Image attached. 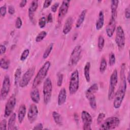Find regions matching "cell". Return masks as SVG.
<instances>
[{
	"mask_svg": "<svg viewBox=\"0 0 130 130\" xmlns=\"http://www.w3.org/2000/svg\"><path fill=\"white\" fill-rule=\"evenodd\" d=\"M125 69V64L124 63H123L121 64L120 70V85L114 96L113 107L115 109H119L120 107L125 95L126 90V79L124 73Z\"/></svg>",
	"mask_w": 130,
	"mask_h": 130,
	"instance_id": "1",
	"label": "cell"
},
{
	"mask_svg": "<svg viewBox=\"0 0 130 130\" xmlns=\"http://www.w3.org/2000/svg\"><path fill=\"white\" fill-rule=\"evenodd\" d=\"M50 66L51 63L49 61H47L44 63V64L39 70L33 80L32 83V88H36L41 83V82L46 77Z\"/></svg>",
	"mask_w": 130,
	"mask_h": 130,
	"instance_id": "2",
	"label": "cell"
},
{
	"mask_svg": "<svg viewBox=\"0 0 130 130\" xmlns=\"http://www.w3.org/2000/svg\"><path fill=\"white\" fill-rule=\"evenodd\" d=\"M79 87V74L77 70L74 71L71 75L69 89L71 94H74Z\"/></svg>",
	"mask_w": 130,
	"mask_h": 130,
	"instance_id": "3",
	"label": "cell"
},
{
	"mask_svg": "<svg viewBox=\"0 0 130 130\" xmlns=\"http://www.w3.org/2000/svg\"><path fill=\"white\" fill-rule=\"evenodd\" d=\"M52 91V84L50 78H47L43 83V101L45 104L47 105L50 101Z\"/></svg>",
	"mask_w": 130,
	"mask_h": 130,
	"instance_id": "4",
	"label": "cell"
},
{
	"mask_svg": "<svg viewBox=\"0 0 130 130\" xmlns=\"http://www.w3.org/2000/svg\"><path fill=\"white\" fill-rule=\"evenodd\" d=\"M120 124L119 119L115 116L107 118L102 123L99 129L101 130H109L115 129Z\"/></svg>",
	"mask_w": 130,
	"mask_h": 130,
	"instance_id": "5",
	"label": "cell"
},
{
	"mask_svg": "<svg viewBox=\"0 0 130 130\" xmlns=\"http://www.w3.org/2000/svg\"><path fill=\"white\" fill-rule=\"evenodd\" d=\"M118 83V72L115 69L114 70L110 78L109 87L108 93V98L109 100H111L113 99L115 94V90L116 85Z\"/></svg>",
	"mask_w": 130,
	"mask_h": 130,
	"instance_id": "6",
	"label": "cell"
},
{
	"mask_svg": "<svg viewBox=\"0 0 130 130\" xmlns=\"http://www.w3.org/2000/svg\"><path fill=\"white\" fill-rule=\"evenodd\" d=\"M81 52L82 49L81 46L79 45H76L71 52L69 61V66L73 67L78 63L81 58Z\"/></svg>",
	"mask_w": 130,
	"mask_h": 130,
	"instance_id": "7",
	"label": "cell"
},
{
	"mask_svg": "<svg viewBox=\"0 0 130 130\" xmlns=\"http://www.w3.org/2000/svg\"><path fill=\"white\" fill-rule=\"evenodd\" d=\"M115 31V43L119 49H122L125 44V38L124 30L121 26H118L116 28Z\"/></svg>",
	"mask_w": 130,
	"mask_h": 130,
	"instance_id": "8",
	"label": "cell"
},
{
	"mask_svg": "<svg viewBox=\"0 0 130 130\" xmlns=\"http://www.w3.org/2000/svg\"><path fill=\"white\" fill-rule=\"evenodd\" d=\"M35 71V67H32L28 69L23 75L20 80L19 85L21 87L26 86L31 80Z\"/></svg>",
	"mask_w": 130,
	"mask_h": 130,
	"instance_id": "9",
	"label": "cell"
},
{
	"mask_svg": "<svg viewBox=\"0 0 130 130\" xmlns=\"http://www.w3.org/2000/svg\"><path fill=\"white\" fill-rule=\"evenodd\" d=\"M10 87L11 82L10 77L8 75H6L4 77L1 89V99L2 100L6 99L10 92Z\"/></svg>",
	"mask_w": 130,
	"mask_h": 130,
	"instance_id": "10",
	"label": "cell"
},
{
	"mask_svg": "<svg viewBox=\"0 0 130 130\" xmlns=\"http://www.w3.org/2000/svg\"><path fill=\"white\" fill-rule=\"evenodd\" d=\"M16 104V99L15 94H12L8 99L5 105L4 115L6 117L10 116L15 108Z\"/></svg>",
	"mask_w": 130,
	"mask_h": 130,
	"instance_id": "11",
	"label": "cell"
},
{
	"mask_svg": "<svg viewBox=\"0 0 130 130\" xmlns=\"http://www.w3.org/2000/svg\"><path fill=\"white\" fill-rule=\"evenodd\" d=\"M81 119L83 122V129L84 130H91V125L92 119L91 115L86 111H82L81 113Z\"/></svg>",
	"mask_w": 130,
	"mask_h": 130,
	"instance_id": "12",
	"label": "cell"
},
{
	"mask_svg": "<svg viewBox=\"0 0 130 130\" xmlns=\"http://www.w3.org/2000/svg\"><path fill=\"white\" fill-rule=\"evenodd\" d=\"M70 1L64 0L62 2V4L59 9L58 13V23H60L67 14L69 8L70 6Z\"/></svg>",
	"mask_w": 130,
	"mask_h": 130,
	"instance_id": "13",
	"label": "cell"
},
{
	"mask_svg": "<svg viewBox=\"0 0 130 130\" xmlns=\"http://www.w3.org/2000/svg\"><path fill=\"white\" fill-rule=\"evenodd\" d=\"M38 109L35 104L30 105L27 112V118L30 123H33L37 119L38 115Z\"/></svg>",
	"mask_w": 130,
	"mask_h": 130,
	"instance_id": "14",
	"label": "cell"
},
{
	"mask_svg": "<svg viewBox=\"0 0 130 130\" xmlns=\"http://www.w3.org/2000/svg\"><path fill=\"white\" fill-rule=\"evenodd\" d=\"M116 18L111 16L109 21L106 26V31L107 36L111 38L112 37L116 29Z\"/></svg>",
	"mask_w": 130,
	"mask_h": 130,
	"instance_id": "15",
	"label": "cell"
},
{
	"mask_svg": "<svg viewBox=\"0 0 130 130\" xmlns=\"http://www.w3.org/2000/svg\"><path fill=\"white\" fill-rule=\"evenodd\" d=\"M38 8V1L37 0L32 1L31 2L29 7L28 8V16L30 21L32 23H34L35 13L37 11Z\"/></svg>",
	"mask_w": 130,
	"mask_h": 130,
	"instance_id": "16",
	"label": "cell"
},
{
	"mask_svg": "<svg viewBox=\"0 0 130 130\" xmlns=\"http://www.w3.org/2000/svg\"><path fill=\"white\" fill-rule=\"evenodd\" d=\"M73 18L71 16L68 17L64 24L63 29H62V32L64 35L68 34L71 30L73 26Z\"/></svg>",
	"mask_w": 130,
	"mask_h": 130,
	"instance_id": "17",
	"label": "cell"
},
{
	"mask_svg": "<svg viewBox=\"0 0 130 130\" xmlns=\"http://www.w3.org/2000/svg\"><path fill=\"white\" fill-rule=\"evenodd\" d=\"M99 89V86L98 84L94 83L91 85L85 91V95L86 98L88 99V98L94 96L95 93L98 91Z\"/></svg>",
	"mask_w": 130,
	"mask_h": 130,
	"instance_id": "18",
	"label": "cell"
},
{
	"mask_svg": "<svg viewBox=\"0 0 130 130\" xmlns=\"http://www.w3.org/2000/svg\"><path fill=\"white\" fill-rule=\"evenodd\" d=\"M67 99V91L65 88H62L58 95L57 104L58 106H61L65 103Z\"/></svg>",
	"mask_w": 130,
	"mask_h": 130,
	"instance_id": "19",
	"label": "cell"
},
{
	"mask_svg": "<svg viewBox=\"0 0 130 130\" xmlns=\"http://www.w3.org/2000/svg\"><path fill=\"white\" fill-rule=\"evenodd\" d=\"M33 89L30 92V97L31 100L35 104H38L40 100V96L39 90L36 88H32Z\"/></svg>",
	"mask_w": 130,
	"mask_h": 130,
	"instance_id": "20",
	"label": "cell"
},
{
	"mask_svg": "<svg viewBox=\"0 0 130 130\" xmlns=\"http://www.w3.org/2000/svg\"><path fill=\"white\" fill-rule=\"evenodd\" d=\"M26 112V106L24 104H22L20 106L18 111V120L19 123H22L23 121Z\"/></svg>",
	"mask_w": 130,
	"mask_h": 130,
	"instance_id": "21",
	"label": "cell"
},
{
	"mask_svg": "<svg viewBox=\"0 0 130 130\" xmlns=\"http://www.w3.org/2000/svg\"><path fill=\"white\" fill-rule=\"evenodd\" d=\"M104 24V14L102 10L100 11L99 16L95 23V28L97 30L101 29Z\"/></svg>",
	"mask_w": 130,
	"mask_h": 130,
	"instance_id": "22",
	"label": "cell"
},
{
	"mask_svg": "<svg viewBox=\"0 0 130 130\" xmlns=\"http://www.w3.org/2000/svg\"><path fill=\"white\" fill-rule=\"evenodd\" d=\"M118 1H112L111 2V12L112 17L117 18V8L118 7Z\"/></svg>",
	"mask_w": 130,
	"mask_h": 130,
	"instance_id": "23",
	"label": "cell"
},
{
	"mask_svg": "<svg viewBox=\"0 0 130 130\" xmlns=\"http://www.w3.org/2000/svg\"><path fill=\"white\" fill-rule=\"evenodd\" d=\"M16 115L15 113H12L11 115L9 120L8 124V129H16L17 128L15 126V120H16Z\"/></svg>",
	"mask_w": 130,
	"mask_h": 130,
	"instance_id": "24",
	"label": "cell"
},
{
	"mask_svg": "<svg viewBox=\"0 0 130 130\" xmlns=\"http://www.w3.org/2000/svg\"><path fill=\"white\" fill-rule=\"evenodd\" d=\"M86 13H87V10L84 9L81 12V13L79 15L78 18V19L77 20V21L76 22V24H75L76 27L77 28L80 27L81 26V25L82 24L83 22L84 21Z\"/></svg>",
	"mask_w": 130,
	"mask_h": 130,
	"instance_id": "25",
	"label": "cell"
},
{
	"mask_svg": "<svg viewBox=\"0 0 130 130\" xmlns=\"http://www.w3.org/2000/svg\"><path fill=\"white\" fill-rule=\"evenodd\" d=\"M90 62L88 61L85 64L83 70L84 76L86 81L87 82H89L90 80Z\"/></svg>",
	"mask_w": 130,
	"mask_h": 130,
	"instance_id": "26",
	"label": "cell"
},
{
	"mask_svg": "<svg viewBox=\"0 0 130 130\" xmlns=\"http://www.w3.org/2000/svg\"><path fill=\"white\" fill-rule=\"evenodd\" d=\"M52 117L54 119L55 123L61 126L62 125V119L60 114L56 111H53L52 112Z\"/></svg>",
	"mask_w": 130,
	"mask_h": 130,
	"instance_id": "27",
	"label": "cell"
},
{
	"mask_svg": "<svg viewBox=\"0 0 130 130\" xmlns=\"http://www.w3.org/2000/svg\"><path fill=\"white\" fill-rule=\"evenodd\" d=\"M21 74V68H18L15 71V74H14V84L16 86H17L19 83Z\"/></svg>",
	"mask_w": 130,
	"mask_h": 130,
	"instance_id": "28",
	"label": "cell"
},
{
	"mask_svg": "<svg viewBox=\"0 0 130 130\" xmlns=\"http://www.w3.org/2000/svg\"><path fill=\"white\" fill-rule=\"evenodd\" d=\"M53 46H54V44L53 43H51L46 48L43 55V58L44 59H46L50 55L51 51L52 50V49L53 48Z\"/></svg>",
	"mask_w": 130,
	"mask_h": 130,
	"instance_id": "29",
	"label": "cell"
},
{
	"mask_svg": "<svg viewBox=\"0 0 130 130\" xmlns=\"http://www.w3.org/2000/svg\"><path fill=\"white\" fill-rule=\"evenodd\" d=\"M107 63L106 60L105 58L103 57L102 58L100 62V68H99L100 73L102 74L104 73L107 69Z\"/></svg>",
	"mask_w": 130,
	"mask_h": 130,
	"instance_id": "30",
	"label": "cell"
},
{
	"mask_svg": "<svg viewBox=\"0 0 130 130\" xmlns=\"http://www.w3.org/2000/svg\"><path fill=\"white\" fill-rule=\"evenodd\" d=\"M104 45H105V39L103 37V36L100 35L99 36L98 40V47L100 51H101L103 50L104 47Z\"/></svg>",
	"mask_w": 130,
	"mask_h": 130,
	"instance_id": "31",
	"label": "cell"
},
{
	"mask_svg": "<svg viewBox=\"0 0 130 130\" xmlns=\"http://www.w3.org/2000/svg\"><path fill=\"white\" fill-rule=\"evenodd\" d=\"M1 68L4 70H8L9 68V61L5 58H2L0 60Z\"/></svg>",
	"mask_w": 130,
	"mask_h": 130,
	"instance_id": "32",
	"label": "cell"
},
{
	"mask_svg": "<svg viewBox=\"0 0 130 130\" xmlns=\"http://www.w3.org/2000/svg\"><path fill=\"white\" fill-rule=\"evenodd\" d=\"M47 36V32L45 30L41 31L40 32L38 35L36 36L35 41L36 42H41Z\"/></svg>",
	"mask_w": 130,
	"mask_h": 130,
	"instance_id": "33",
	"label": "cell"
},
{
	"mask_svg": "<svg viewBox=\"0 0 130 130\" xmlns=\"http://www.w3.org/2000/svg\"><path fill=\"white\" fill-rule=\"evenodd\" d=\"M87 100L89 101V105H90L91 108L93 110H95L96 109L97 106H96V99H95V95L88 98Z\"/></svg>",
	"mask_w": 130,
	"mask_h": 130,
	"instance_id": "34",
	"label": "cell"
},
{
	"mask_svg": "<svg viewBox=\"0 0 130 130\" xmlns=\"http://www.w3.org/2000/svg\"><path fill=\"white\" fill-rule=\"evenodd\" d=\"M116 62V58L115 55L114 53L111 52L109 54V64L110 66H113L115 64Z\"/></svg>",
	"mask_w": 130,
	"mask_h": 130,
	"instance_id": "35",
	"label": "cell"
},
{
	"mask_svg": "<svg viewBox=\"0 0 130 130\" xmlns=\"http://www.w3.org/2000/svg\"><path fill=\"white\" fill-rule=\"evenodd\" d=\"M29 54V50L28 49H25L22 53L21 56H20V60L22 61H24L28 57V55Z\"/></svg>",
	"mask_w": 130,
	"mask_h": 130,
	"instance_id": "36",
	"label": "cell"
},
{
	"mask_svg": "<svg viewBox=\"0 0 130 130\" xmlns=\"http://www.w3.org/2000/svg\"><path fill=\"white\" fill-rule=\"evenodd\" d=\"M47 22V20L46 18L45 17H42L41 18H40V19L39 20V22H38V24L39 27L41 28H44L45 25H46V23Z\"/></svg>",
	"mask_w": 130,
	"mask_h": 130,
	"instance_id": "37",
	"label": "cell"
},
{
	"mask_svg": "<svg viewBox=\"0 0 130 130\" xmlns=\"http://www.w3.org/2000/svg\"><path fill=\"white\" fill-rule=\"evenodd\" d=\"M106 115L104 113H100L98 116L97 117V119H96V121H97V123L98 124H100L102 122V121H103L104 118L105 117Z\"/></svg>",
	"mask_w": 130,
	"mask_h": 130,
	"instance_id": "38",
	"label": "cell"
},
{
	"mask_svg": "<svg viewBox=\"0 0 130 130\" xmlns=\"http://www.w3.org/2000/svg\"><path fill=\"white\" fill-rule=\"evenodd\" d=\"M63 74L61 73H59L57 75V85L58 86L60 87L61 86L63 82Z\"/></svg>",
	"mask_w": 130,
	"mask_h": 130,
	"instance_id": "39",
	"label": "cell"
},
{
	"mask_svg": "<svg viewBox=\"0 0 130 130\" xmlns=\"http://www.w3.org/2000/svg\"><path fill=\"white\" fill-rule=\"evenodd\" d=\"M22 25V19L20 17H17L15 22V27L17 29H20Z\"/></svg>",
	"mask_w": 130,
	"mask_h": 130,
	"instance_id": "40",
	"label": "cell"
},
{
	"mask_svg": "<svg viewBox=\"0 0 130 130\" xmlns=\"http://www.w3.org/2000/svg\"><path fill=\"white\" fill-rule=\"evenodd\" d=\"M7 13V7L6 6L3 5L0 7V15L2 17L5 16Z\"/></svg>",
	"mask_w": 130,
	"mask_h": 130,
	"instance_id": "41",
	"label": "cell"
},
{
	"mask_svg": "<svg viewBox=\"0 0 130 130\" xmlns=\"http://www.w3.org/2000/svg\"><path fill=\"white\" fill-rule=\"evenodd\" d=\"M7 121L6 119H3L0 123V129L2 130H5L7 129Z\"/></svg>",
	"mask_w": 130,
	"mask_h": 130,
	"instance_id": "42",
	"label": "cell"
},
{
	"mask_svg": "<svg viewBox=\"0 0 130 130\" xmlns=\"http://www.w3.org/2000/svg\"><path fill=\"white\" fill-rule=\"evenodd\" d=\"M59 3L58 2H56L51 7V10L52 12L53 13H55L57 11V8H58V6H59Z\"/></svg>",
	"mask_w": 130,
	"mask_h": 130,
	"instance_id": "43",
	"label": "cell"
},
{
	"mask_svg": "<svg viewBox=\"0 0 130 130\" xmlns=\"http://www.w3.org/2000/svg\"><path fill=\"white\" fill-rule=\"evenodd\" d=\"M124 15H125V17L126 19H129L130 18V9L129 7H127L125 9Z\"/></svg>",
	"mask_w": 130,
	"mask_h": 130,
	"instance_id": "44",
	"label": "cell"
},
{
	"mask_svg": "<svg viewBox=\"0 0 130 130\" xmlns=\"http://www.w3.org/2000/svg\"><path fill=\"white\" fill-rule=\"evenodd\" d=\"M15 8L12 5H10L8 7V13L10 15H13L15 13Z\"/></svg>",
	"mask_w": 130,
	"mask_h": 130,
	"instance_id": "45",
	"label": "cell"
},
{
	"mask_svg": "<svg viewBox=\"0 0 130 130\" xmlns=\"http://www.w3.org/2000/svg\"><path fill=\"white\" fill-rule=\"evenodd\" d=\"M6 47L5 46V45H1L0 46V54L2 55L3 54H4L6 51Z\"/></svg>",
	"mask_w": 130,
	"mask_h": 130,
	"instance_id": "46",
	"label": "cell"
},
{
	"mask_svg": "<svg viewBox=\"0 0 130 130\" xmlns=\"http://www.w3.org/2000/svg\"><path fill=\"white\" fill-rule=\"evenodd\" d=\"M52 2V1H49V0L45 1L43 4V8L46 9V8H47L48 7H49V6L51 4Z\"/></svg>",
	"mask_w": 130,
	"mask_h": 130,
	"instance_id": "47",
	"label": "cell"
},
{
	"mask_svg": "<svg viewBox=\"0 0 130 130\" xmlns=\"http://www.w3.org/2000/svg\"><path fill=\"white\" fill-rule=\"evenodd\" d=\"M43 129V125L42 123H39L37 124L35 127L33 128V129Z\"/></svg>",
	"mask_w": 130,
	"mask_h": 130,
	"instance_id": "48",
	"label": "cell"
},
{
	"mask_svg": "<svg viewBox=\"0 0 130 130\" xmlns=\"http://www.w3.org/2000/svg\"><path fill=\"white\" fill-rule=\"evenodd\" d=\"M46 20H47V22L50 23V22H52V21H53V18H52V16L51 13H49V14L48 15Z\"/></svg>",
	"mask_w": 130,
	"mask_h": 130,
	"instance_id": "49",
	"label": "cell"
},
{
	"mask_svg": "<svg viewBox=\"0 0 130 130\" xmlns=\"http://www.w3.org/2000/svg\"><path fill=\"white\" fill-rule=\"evenodd\" d=\"M26 3H27L26 0H22L20 2V3L19 4V7L20 8H23L25 6Z\"/></svg>",
	"mask_w": 130,
	"mask_h": 130,
	"instance_id": "50",
	"label": "cell"
},
{
	"mask_svg": "<svg viewBox=\"0 0 130 130\" xmlns=\"http://www.w3.org/2000/svg\"><path fill=\"white\" fill-rule=\"evenodd\" d=\"M74 119H75V121H76V122H78V114L76 113H75L74 114Z\"/></svg>",
	"mask_w": 130,
	"mask_h": 130,
	"instance_id": "51",
	"label": "cell"
},
{
	"mask_svg": "<svg viewBox=\"0 0 130 130\" xmlns=\"http://www.w3.org/2000/svg\"><path fill=\"white\" fill-rule=\"evenodd\" d=\"M129 78H130V76H129V72H128V74H127V78H126V81L128 82V83H129V81H130V79H129Z\"/></svg>",
	"mask_w": 130,
	"mask_h": 130,
	"instance_id": "52",
	"label": "cell"
}]
</instances>
